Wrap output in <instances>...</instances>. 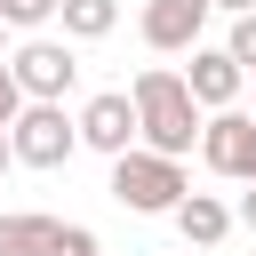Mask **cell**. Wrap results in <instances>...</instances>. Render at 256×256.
I'll use <instances>...</instances> for the list:
<instances>
[{"label": "cell", "instance_id": "cell-1", "mask_svg": "<svg viewBox=\"0 0 256 256\" xmlns=\"http://www.w3.org/2000/svg\"><path fill=\"white\" fill-rule=\"evenodd\" d=\"M136 120H144V152H168V160H184L200 136H208V112L192 104V88H184V72H168V64H152V72H136Z\"/></svg>", "mask_w": 256, "mask_h": 256}, {"label": "cell", "instance_id": "cell-2", "mask_svg": "<svg viewBox=\"0 0 256 256\" xmlns=\"http://www.w3.org/2000/svg\"><path fill=\"white\" fill-rule=\"evenodd\" d=\"M112 200L120 208H136V216H176L184 200H192V184H184V160H168V152H128V160H112Z\"/></svg>", "mask_w": 256, "mask_h": 256}, {"label": "cell", "instance_id": "cell-3", "mask_svg": "<svg viewBox=\"0 0 256 256\" xmlns=\"http://www.w3.org/2000/svg\"><path fill=\"white\" fill-rule=\"evenodd\" d=\"M8 144H16V168H64L80 152V120H64V104H24Z\"/></svg>", "mask_w": 256, "mask_h": 256}, {"label": "cell", "instance_id": "cell-4", "mask_svg": "<svg viewBox=\"0 0 256 256\" xmlns=\"http://www.w3.org/2000/svg\"><path fill=\"white\" fill-rule=\"evenodd\" d=\"M8 64H16V88H24L32 104H64V88L80 80V56H72V40H48V32H40V40H24Z\"/></svg>", "mask_w": 256, "mask_h": 256}, {"label": "cell", "instance_id": "cell-5", "mask_svg": "<svg viewBox=\"0 0 256 256\" xmlns=\"http://www.w3.org/2000/svg\"><path fill=\"white\" fill-rule=\"evenodd\" d=\"M136 136H144V120H136V96H128V88H104V96H88V104H80V144H88V152L128 160V152H136Z\"/></svg>", "mask_w": 256, "mask_h": 256}, {"label": "cell", "instance_id": "cell-6", "mask_svg": "<svg viewBox=\"0 0 256 256\" xmlns=\"http://www.w3.org/2000/svg\"><path fill=\"white\" fill-rule=\"evenodd\" d=\"M200 160L232 184H256V112H216L200 136Z\"/></svg>", "mask_w": 256, "mask_h": 256}, {"label": "cell", "instance_id": "cell-7", "mask_svg": "<svg viewBox=\"0 0 256 256\" xmlns=\"http://www.w3.org/2000/svg\"><path fill=\"white\" fill-rule=\"evenodd\" d=\"M184 88H192V104L216 120V112H240V88H248V72L232 64V48H192V64H184Z\"/></svg>", "mask_w": 256, "mask_h": 256}, {"label": "cell", "instance_id": "cell-8", "mask_svg": "<svg viewBox=\"0 0 256 256\" xmlns=\"http://www.w3.org/2000/svg\"><path fill=\"white\" fill-rule=\"evenodd\" d=\"M208 16H216V0H144V48H160V56L200 48Z\"/></svg>", "mask_w": 256, "mask_h": 256}, {"label": "cell", "instance_id": "cell-9", "mask_svg": "<svg viewBox=\"0 0 256 256\" xmlns=\"http://www.w3.org/2000/svg\"><path fill=\"white\" fill-rule=\"evenodd\" d=\"M64 232L56 216H0V256H64Z\"/></svg>", "mask_w": 256, "mask_h": 256}, {"label": "cell", "instance_id": "cell-10", "mask_svg": "<svg viewBox=\"0 0 256 256\" xmlns=\"http://www.w3.org/2000/svg\"><path fill=\"white\" fill-rule=\"evenodd\" d=\"M176 232H184V240H192V248H216V240H224V232H232V208H224V200H216V192H192V200H184V208H176Z\"/></svg>", "mask_w": 256, "mask_h": 256}, {"label": "cell", "instance_id": "cell-11", "mask_svg": "<svg viewBox=\"0 0 256 256\" xmlns=\"http://www.w3.org/2000/svg\"><path fill=\"white\" fill-rule=\"evenodd\" d=\"M120 24V0H64V40H104Z\"/></svg>", "mask_w": 256, "mask_h": 256}, {"label": "cell", "instance_id": "cell-12", "mask_svg": "<svg viewBox=\"0 0 256 256\" xmlns=\"http://www.w3.org/2000/svg\"><path fill=\"white\" fill-rule=\"evenodd\" d=\"M48 16H64V0H0V24H8V32H32V40H40Z\"/></svg>", "mask_w": 256, "mask_h": 256}, {"label": "cell", "instance_id": "cell-13", "mask_svg": "<svg viewBox=\"0 0 256 256\" xmlns=\"http://www.w3.org/2000/svg\"><path fill=\"white\" fill-rule=\"evenodd\" d=\"M24 104H32V96H24V88H16V64H8V56H0V136H8V128H16V120H24Z\"/></svg>", "mask_w": 256, "mask_h": 256}, {"label": "cell", "instance_id": "cell-14", "mask_svg": "<svg viewBox=\"0 0 256 256\" xmlns=\"http://www.w3.org/2000/svg\"><path fill=\"white\" fill-rule=\"evenodd\" d=\"M224 48H232L240 72H256V16H232V40H224Z\"/></svg>", "mask_w": 256, "mask_h": 256}, {"label": "cell", "instance_id": "cell-15", "mask_svg": "<svg viewBox=\"0 0 256 256\" xmlns=\"http://www.w3.org/2000/svg\"><path fill=\"white\" fill-rule=\"evenodd\" d=\"M64 256H104V248H96V232H88V224H72V232H64Z\"/></svg>", "mask_w": 256, "mask_h": 256}, {"label": "cell", "instance_id": "cell-16", "mask_svg": "<svg viewBox=\"0 0 256 256\" xmlns=\"http://www.w3.org/2000/svg\"><path fill=\"white\" fill-rule=\"evenodd\" d=\"M240 224H248V232H256V184H248V192H240Z\"/></svg>", "mask_w": 256, "mask_h": 256}, {"label": "cell", "instance_id": "cell-17", "mask_svg": "<svg viewBox=\"0 0 256 256\" xmlns=\"http://www.w3.org/2000/svg\"><path fill=\"white\" fill-rule=\"evenodd\" d=\"M216 8H232V16H256V0H216Z\"/></svg>", "mask_w": 256, "mask_h": 256}, {"label": "cell", "instance_id": "cell-18", "mask_svg": "<svg viewBox=\"0 0 256 256\" xmlns=\"http://www.w3.org/2000/svg\"><path fill=\"white\" fill-rule=\"evenodd\" d=\"M8 168H16V144H8V136H0V176H8Z\"/></svg>", "mask_w": 256, "mask_h": 256}, {"label": "cell", "instance_id": "cell-19", "mask_svg": "<svg viewBox=\"0 0 256 256\" xmlns=\"http://www.w3.org/2000/svg\"><path fill=\"white\" fill-rule=\"evenodd\" d=\"M0 32H8V24H0Z\"/></svg>", "mask_w": 256, "mask_h": 256}]
</instances>
